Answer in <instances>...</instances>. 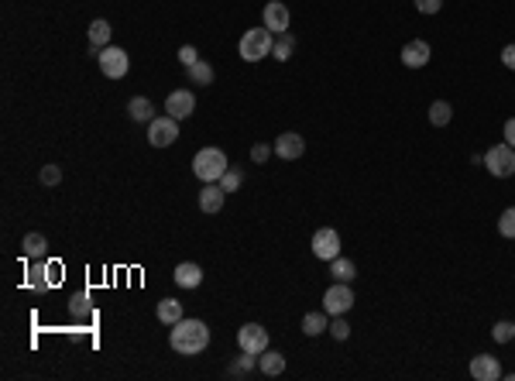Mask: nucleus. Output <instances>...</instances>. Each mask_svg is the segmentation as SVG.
<instances>
[{
  "label": "nucleus",
  "mask_w": 515,
  "mask_h": 381,
  "mask_svg": "<svg viewBox=\"0 0 515 381\" xmlns=\"http://www.w3.org/2000/svg\"><path fill=\"white\" fill-rule=\"evenodd\" d=\"M169 344H172L176 354H186V357L203 354L206 347H210V330H206L203 320H186V316H182L179 323H172Z\"/></svg>",
  "instance_id": "obj_1"
},
{
  "label": "nucleus",
  "mask_w": 515,
  "mask_h": 381,
  "mask_svg": "<svg viewBox=\"0 0 515 381\" xmlns=\"http://www.w3.org/2000/svg\"><path fill=\"white\" fill-rule=\"evenodd\" d=\"M272 49H275V35L268 28H248L237 42V52H241L244 62H261V59L272 55Z\"/></svg>",
  "instance_id": "obj_2"
},
{
  "label": "nucleus",
  "mask_w": 515,
  "mask_h": 381,
  "mask_svg": "<svg viewBox=\"0 0 515 381\" xmlns=\"http://www.w3.org/2000/svg\"><path fill=\"white\" fill-rule=\"evenodd\" d=\"M227 169H231V162H227V155L220 148H200L196 158H193V172L203 182H220Z\"/></svg>",
  "instance_id": "obj_3"
},
{
  "label": "nucleus",
  "mask_w": 515,
  "mask_h": 381,
  "mask_svg": "<svg viewBox=\"0 0 515 381\" xmlns=\"http://www.w3.org/2000/svg\"><path fill=\"white\" fill-rule=\"evenodd\" d=\"M481 165H485L495 179L515 176V148H512V145H505V141H502V145H491Z\"/></svg>",
  "instance_id": "obj_4"
},
{
  "label": "nucleus",
  "mask_w": 515,
  "mask_h": 381,
  "mask_svg": "<svg viewBox=\"0 0 515 381\" xmlns=\"http://www.w3.org/2000/svg\"><path fill=\"white\" fill-rule=\"evenodd\" d=\"M97 62H100V69L107 79H124L131 69V55L124 49H117V45H107V49L97 55Z\"/></svg>",
  "instance_id": "obj_5"
},
{
  "label": "nucleus",
  "mask_w": 515,
  "mask_h": 381,
  "mask_svg": "<svg viewBox=\"0 0 515 381\" xmlns=\"http://www.w3.org/2000/svg\"><path fill=\"white\" fill-rule=\"evenodd\" d=\"M237 347H241V354H265L268 351V330L261 323H244L237 330Z\"/></svg>",
  "instance_id": "obj_6"
},
{
  "label": "nucleus",
  "mask_w": 515,
  "mask_h": 381,
  "mask_svg": "<svg viewBox=\"0 0 515 381\" xmlns=\"http://www.w3.org/2000/svg\"><path fill=\"white\" fill-rule=\"evenodd\" d=\"M351 306H354L351 282H334V285L327 289V296H323V309H327L330 316H344V313H351Z\"/></svg>",
  "instance_id": "obj_7"
},
{
  "label": "nucleus",
  "mask_w": 515,
  "mask_h": 381,
  "mask_svg": "<svg viewBox=\"0 0 515 381\" xmlns=\"http://www.w3.org/2000/svg\"><path fill=\"white\" fill-rule=\"evenodd\" d=\"M179 138V121L176 117H154L152 124H148V145L152 148H169L172 141Z\"/></svg>",
  "instance_id": "obj_8"
},
{
  "label": "nucleus",
  "mask_w": 515,
  "mask_h": 381,
  "mask_svg": "<svg viewBox=\"0 0 515 381\" xmlns=\"http://www.w3.org/2000/svg\"><path fill=\"white\" fill-rule=\"evenodd\" d=\"M309 248H313V254H316L320 261L330 265L337 254H340V234H337L334 227H320L313 234V244H309Z\"/></svg>",
  "instance_id": "obj_9"
},
{
  "label": "nucleus",
  "mask_w": 515,
  "mask_h": 381,
  "mask_svg": "<svg viewBox=\"0 0 515 381\" xmlns=\"http://www.w3.org/2000/svg\"><path fill=\"white\" fill-rule=\"evenodd\" d=\"M275 155L279 158H285V162H296V158H303L306 155V138L303 134H296V131H285V134H279L275 138Z\"/></svg>",
  "instance_id": "obj_10"
},
{
  "label": "nucleus",
  "mask_w": 515,
  "mask_h": 381,
  "mask_svg": "<svg viewBox=\"0 0 515 381\" xmlns=\"http://www.w3.org/2000/svg\"><path fill=\"white\" fill-rule=\"evenodd\" d=\"M430 59H433V49L423 38H412L402 45V66L406 69H423V66H430Z\"/></svg>",
  "instance_id": "obj_11"
},
{
  "label": "nucleus",
  "mask_w": 515,
  "mask_h": 381,
  "mask_svg": "<svg viewBox=\"0 0 515 381\" xmlns=\"http://www.w3.org/2000/svg\"><path fill=\"white\" fill-rule=\"evenodd\" d=\"M289 7H285L282 0H268L265 4V14H261V21H265V28L272 31V35H282V31H289Z\"/></svg>",
  "instance_id": "obj_12"
},
{
  "label": "nucleus",
  "mask_w": 515,
  "mask_h": 381,
  "mask_svg": "<svg viewBox=\"0 0 515 381\" xmlns=\"http://www.w3.org/2000/svg\"><path fill=\"white\" fill-rule=\"evenodd\" d=\"M165 110H169V117L186 121V117H193V110H196V97H193L189 90H172L169 100H165Z\"/></svg>",
  "instance_id": "obj_13"
},
{
  "label": "nucleus",
  "mask_w": 515,
  "mask_h": 381,
  "mask_svg": "<svg viewBox=\"0 0 515 381\" xmlns=\"http://www.w3.org/2000/svg\"><path fill=\"white\" fill-rule=\"evenodd\" d=\"M471 378H478V381H498V378H502V364H498V357H491V354L471 357Z\"/></svg>",
  "instance_id": "obj_14"
},
{
  "label": "nucleus",
  "mask_w": 515,
  "mask_h": 381,
  "mask_svg": "<svg viewBox=\"0 0 515 381\" xmlns=\"http://www.w3.org/2000/svg\"><path fill=\"white\" fill-rule=\"evenodd\" d=\"M224 200H227V193H224L220 182H206L203 189H200V210H203V213H220V210H224Z\"/></svg>",
  "instance_id": "obj_15"
},
{
  "label": "nucleus",
  "mask_w": 515,
  "mask_h": 381,
  "mask_svg": "<svg viewBox=\"0 0 515 381\" xmlns=\"http://www.w3.org/2000/svg\"><path fill=\"white\" fill-rule=\"evenodd\" d=\"M200 282H203V268L200 265H193V261L176 265V285H182V289H200Z\"/></svg>",
  "instance_id": "obj_16"
},
{
  "label": "nucleus",
  "mask_w": 515,
  "mask_h": 381,
  "mask_svg": "<svg viewBox=\"0 0 515 381\" xmlns=\"http://www.w3.org/2000/svg\"><path fill=\"white\" fill-rule=\"evenodd\" d=\"M128 114H131V121H138V124H152L154 121V103L148 100V97H131Z\"/></svg>",
  "instance_id": "obj_17"
},
{
  "label": "nucleus",
  "mask_w": 515,
  "mask_h": 381,
  "mask_svg": "<svg viewBox=\"0 0 515 381\" xmlns=\"http://www.w3.org/2000/svg\"><path fill=\"white\" fill-rule=\"evenodd\" d=\"M258 368H261V375L279 378V375H285V357L279 351H265V354H258Z\"/></svg>",
  "instance_id": "obj_18"
},
{
  "label": "nucleus",
  "mask_w": 515,
  "mask_h": 381,
  "mask_svg": "<svg viewBox=\"0 0 515 381\" xmlns=\"http://www.w3.org/2000/svg\"><path fill=\"white\" fill-rule=\"evenodd\" d=\"M330 275H334V282H354V275H358V265H354L351 258L337 254L334 261H330Z\"/></svg>",
  "instance_id": "obj_19"
},
{
  "label": "nucleus",
  "mask_w": 515,
  "mask_h": 381,
  "mask_svg": "<svg viewBox=\"0 0 515 381\" xmlns=\"http://www.w3.org/2000/svg\"><path fill=\"white\" fill-rule=\"evenodd\" d=\"M323 330H330V313H327V309L303 316V333H306V337H320Z\"/></svg>",
  "instance_id": "obj_20"
},
{
  "label": "nucleus",
  "mask_w": 515,
  "mask_h": 381,
  "mask_svg": "<svg viewBox=\"0 0 515 381\" xmlns=\"http://www.w3.org/2000/svg\"><path fill=\"white\" fill-rule=\"evenodd\" d=\"M45 251H49V241L42 234H25V241H21V254L25 258L38 261V258H45Z\"/></svg>",
  "instance_id": "obj_21"
},
{
  "label": "nucleus",
  "mask_w": 515,
  "mask_h": 381,
  "mask_svg": "<svg viewBox=\"0 0 515 381\" xmlns=\"http://www.w3.org/2000/svg\"><path fill=\"white\" fill-rule=\"evenodd\" d=\"M179 320H182V303L179 299H162V303H158V323L172 327V323H179Z\"/></svg>",
  "instance_id": "obj_22"
},
{
  "label": "nucleus",
  "mask_w": 515,
  "mask_h": 381,
  "mask_svg": "<svg viewBox=\"0 0 515 381\" xmlns=\"http://www.w3.org/2000/svg\"><path fill=\"white\" fill-rule=\"evenodd\" d=\"M86 38H90L93 49H107V45H110V25H107L103 18H97V21L90 25V31H86Z\"/></svg>",
  "instance_id": "obj_23"
},
{
  "label": "nucleus",
  "mask_w": 515,
  "mask_h": 381,
  "mask_svg": "<svg viewBox=\"0 0 515 381\" xmlns=\"http://www.w3.org/2000/svg\"><path fill=\"white\" fill-rule=\"evenodd\" d=\"M450 121H454V107H450V103H447V100H433V103H430V124H433V127H447Z\"/></svg>",
  "instance_id": "obj_24"
},
{
  "label": "nucleus",
  "mask_w": 515,
  "mask_h": 381,
  "mask_svg": "<svg viewBox=\"0 0 515 381\" xmlns=\"http://www.w3.org/2000/svg\"><path fill=\"white\" fill-rule=\"evenodd\" d=\"M292 52H296V38L282 31V35H275V49H272V59L275 62H289L292 59Z\"/></svg>",
  "instance_id": "obj_25"
},
{
  "label": "nucleus",
  "mask_w": 515,
  "mask_h": 381,
  "mask_svg": "<svg viewBox=\"0 0 515 381\" xmlns=\"http://www.w3.org/2000/svg\"><path fill=\"white\" fill-rule=\"evenodd\" d=\"M189 83H196V86H210L213 83V66L210 62H196V66H189Z\"/></svg>",
  "instance_id": "obj_26"
},
{
  "label": "nucleus",
  "mask_w": 515,
  "mask_h": 381,
  "mask_svg": "<svg viewBox=\"0 0 515 381\" xmlns=\"http://www.w3.org/2000/svg\"><path fill=\"white\" fill-rule=\"evenodd\" d=\"M491 337H495V344H512V340H515V323H509V320H498V323L491 327Z\"/></svg>",
  "instance_id": "obj_27"
},
{
  "label": "nucleus",
  "mask_w": 515,
  "mask_h": 381,
  "mask_svg": "<svg viewBox=\"0 0 515 381\" xmlns=\"http://www.w3.org/2000/svg\"><path fill=\"white\" fill-rule=\"evenodd\" d=\"M498 234L509 237V241H515V206L502 210V217H498Z\"/></svg>",
  "instance_id": "obj_28"
},
{
  "label": "nucleus",
  "mask_w": 515,
  "mask_h": 381,
  "mask_svg": "<svg viewBox=\"0 0 515 381\" xmlns=\"http://www.w3.org/2000/svg\"><path fill=\"white\" fill-rule=\"evenodd\" d=\"M241 182H244V172H241V169H234V165L224 172V179H220L224 193H237V189H241Z\"/></svg>",
  "instance_id": "obj_29"
},
{
  "label": "nucleus",
  "mask_w": 515,
  "mask_h": 381,
  "mask_svg": "<svg viewBox=\"0 0 515 381\" xmlns=\"http://www.w3.org/2000/svg\"><path fill=\"white\" fill-rule=\"evenodd\" d=\"M255 364H258V354L237 357V361H234V368H231V375H241V378H244V375H251V368H255Z\"/></svg>",
  "instance_id": "obj_30"
},
{
  "label": "nucleus",
  "mask_w": 515,
  "mask_h": 381,
  "mask_svg": "<svg viewBox=\"0 0 515 381\" xmlns=\"http://www.w3.org/2000/svg\"><path fill=\"white\" fill-rule=\"evenodd\" d=\"M330 337H334V340H347V337H351V327H347L344 316H334V320H330Z\"/></svg>",
  "instance_id": "obj_31"
},
{
  "label": "nucleus",
  "mask_w": 515,
  "mask_h": 381,
  "mask_svg": "<svg viewBox=\"0 0 515 381\" xmlns=\"http://www.w3.org/2000/svg\"><path fill=\"white\" fill-rule=\"evenodd\" d=\"M38 179H42L45 186H59V182H62V169H59V165H45V169L38 172Z\"/></svg>",
  "instance_id": "obj_32"
},
{
  "label": "nucleus",
  "mask_w": 515,
  "mask_h": 381,
  "mask_svg": "<svg viewBox=\"0 0 515 381\" xmlns=\"http://www.w3.org/2000/svg\"><path fill=\"white\" fill-rule=\"evenodd\" d=\"M179 62L186 66V69H189V66H196V62H200V52L193 49V45H182V49H179Z\"/></svg>",
  "instance_id": "obj_33"
},
{
  "label": "nucleus",
  "mask_w": 515,
  "mask_h": 381,
  "mask_svg": "<svg viewBox=\"0 0 515 381\" xmlns=\"http://www.w3.org/2000/svg\"><path fill=\"white\" fill-rule=\"evenodd\" d=\"M412 4H416L419 14H437L440 7H443V0H412Z\"/></svg>",
  "instance_id": "obj_34"
},
{
  "label": "nucleus",
  "mask_w": 515,
  "mask_h": 381,
  "mask_svg": "<svg viewBox=\"0 0 515 381\" xmlns=\"http://www.w3.org/2000/svg\"><path fill=\"white\" fill-rule=\"evenodd\" d=\"M272 155H275V148H268V145H255V148H251V158H255L258 165H265Z\"/></svg>",
  "instance_id": "obj_35"
},
{
  "label": "nucleus",
  "mask_w": 515,
  "mask_h": 381,
  "mask_svg": "<svg viewBox=\"0 0 515 381\" xmlns=\"http://www.w3.org/2000/svg\"><path fill=\"white\" fill-rule=\"evenodd\" d=\"M502 66H505V69H515V45H505V49H502Z\"/></svg>",
  "instance_id": "obj_36"
},
{
  "label": "nucleus",
  "mask_w": 515,
  "mask_h": 381,
  "mask_svg": "<svg viewBox=\"0 0 515 381\" xmlns=\"http://www.w3.org/2000/svg\"><path fill=\"white\" fill-rule=\"evenodd\" d=\"M502 138H505V145H512V148H515V117H512V121H505V131H502Z\"/></svg>",
  "instance_id": "obj_37"
},
{
  "label": "nucleus",
  "mask_w": 515,
  "mask_h": 381,
  "mask_svg": "<svg viewBox=\"0 0 515 381\" xmlns=\"http://www.w3.org/2000/svg\"><path fill=\"white\" fill-rule=\"evenodd\" d=\"M90 313V303H86V296H73V313Z\"/></svg>",
  "instance_id": "obj_38"
}]
</instances>
